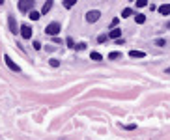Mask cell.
I'll return each instance as SVG.
<instances>
[{
  "label": "cell",
  "mask_w": 170,
  "mask_h": 140,
  "mask_svg": "<svg viewBox=\"0 0 170 140\" xmlns=\"http://www.w3.org/2000/svg\"><path fill=\"white\" fill-rule=\"evenodd\" d=\"M34 8V0H19V9L21 11H30Z\"/></svg>",
  "instance_id": "6da1fadb"
},
{
  "label": "cell",
  "mask_w": 170,
  "mask_h": 140,
  "mask_svg": "<svg viewBox=\"0 0 170 140\" xmlns=\"http://www.w3.org/2000/svg\"><path fill=\"white\" fill-rule=\"evenodd\" d=\"M45 32H47L49 36H56V34L60 32V24H58V23H51V24H47Z\"/></svg>",
  "instance_id": "7a4b0ae2"
},
{
  "label": "cell",
  "mask_w": 170,
  "mask_h": 140,
  "mask_svg": "<svg viewBox=\"0 0 170 140\" xmlns=\"http://www.w3.org/2000/svg\"><path fill=\"white\" fill-rule=\"evenodd\" d=\"M99 17H101V13L97 11V9H92V11L86 13V21H88V23H95Z\"/></svg>",
  "instance_id": "3957f363"
},
{
  "label": "cell",
  "mask_w": 170,
  "mask_h": 140,
  "mask_svg": "<svg viewBox=\"0 0 170 140\" xmlns=\"http://www.w3.org/2000/svg\"><path fill=\"white\" fill-rule=\"evenodd\" d=\"M4 62H6V64H8V67H9V69H11V71H15V73H19V71H21V67H19V66H17V64H15V62H13V60H11V58H9V56H8V54H6V56H4Z\"/></svg>",
  "instance_id": "277c9868"
},
{
  "label": "cell",
  "mask_w": 170,
  "mask_h": 140,
  "mask_svg": "<svg viewBox=\"0 0 170 140\" xmlns=\"http://www.w3.org/2000/svg\"><path fill=\"white\" fill-rule=\"evenodd\" d=\"M21 36L24 39H30L32 37V28H30L28 24H23V26H21Z\"/></svg>",
  "instance_id": "5b68a950"
},
{
  "label": "cell",
  "mask_w": 170,
  "mask_h": 140,
  "mask_svg": "<svg viewBox=\"0 0 170 140\" xmlns=\"http://www.w3.org/2000/svg\"><path fill=\"white\" fill-rule=\"evenodd\" d=\"M8 24H9V30H11L13 34L21 32V30H17V23H15V17H13V15H9V17H8Z\"/></svg>",
  "instance_id": "8992f818"
},
{
  "label": "cell",
  "mask_w": 170,
  "mask_h": 140,
  "mask_svg": "<svg viewBox=\"0 0 170 140\" xmlns=\"http://www.w3.org/2000/svg\"><path fill=\"white\" fill-rule=\"evenodd\" d=\"M120 36H122V30L120 28H112L110 32H109V37H112V39H120Z\"/></svg>",
  "instance_id": "52a82bcc"
},
{
  "label": "cell",
  "mask_w": 170,
  "mask_h": 140,
  "mask_svg": "<svg viewBox=\"0 0 170 140\" xmlns=\"http://www.w3.org/2000/svg\"><path fill=\"white\" fill-rule=\"evenodd\" d=\"M159 13L161 15H170V4H163V6L159 8Z\"/></svg>",
  "instance_id": "ba28073f"
},
{
  "label": "cell",
  "mask_w": 170,
  "mask_h": 140,
  "mask_svg": "<svg viewBox=\"0 0 170 140\" xmlns=\"http://www.w3.org/2000/svg\"><path fill=\"white\" fill-rule=\"evenodd\" d=\"M51 8H53V0H47V2L43 4V9H41V13H49Z\"/></svg>",
  "instance_id": "9c48e42d"
},
{
  "label": "cell",
  "mask_w": 170,
  "mask_h": 140,
  "mask_svg": "<svg viewBox=\"0 0 170 140\" xmlns=\"http://www.w3.org/2000/svg\"><path fill=\"white\" fill-rule=\"evenodd\" d=\"M129 56L131 58H144V56H146V52H142V51H131Z\"/></svg>",
  "instance_id": "30bf717a"
},
{
  "label": "cell",
  "mask_w": 170,
  "mask_h": 140,
  "mask_svg": "<svg viewBox=\"0 0 170 140\" xmlns=\"http://www.w3.org/2000/svg\"><path fill=\"white\" fill-rule=\"evenodd\" d=\"M131 15H133V9H131V8H125V9H123V11H122V17H123V19L131 17Z\"/></svg>",
  "instance_id": "8fae6325"
},
{
  "label": "cell",
  "mask_w": 170,
  "mask_h": 140,
  "mask_svg": "<svg viewBox=\"0 0 170 140\" xmlns=\"http://www.w3.org/2000/svg\"><path fill=\"white\" fill-rule=\"evenodd\" d=\"M28 17L32 19V21H38V19L41 17V13H39V11H34V9H32V11H30V15H28Z\"/></svg>",
  "instance_id": "7c38bea8"
},
{
  "label": "cell",
  "mask_w": 170,
  "mask_h": 140,
  "mask_svg": "<svg viewBox=\"0 0 170 140\" xmlns=\"http://www.w3.org/2000/svg\"><path fill=\"white\" fill-rule=\"evenodd\" d=\"M92 60H95V62H101V60H103V56H101V54L99 52H92V56H90Z\"/></svg>",
  "instance_id": "4fadbf2b"
},
{
  "label": "cell",
  "mask_w": 170,
  "mask_h": 140,
  "mask_svg": "<svg viewBox=\"0 0 170 140\" xmlns=\"http://www.w3.org/2000/svg\"><path fill=\"white\" fill-rule=\"evenodd\" d=\"M75 4H77V0H64V6L65 8H73Z\"/></svg>",
  "instance_id": "5bb4252c"
},
{
  "label": "cell",
  "mask_w": 170,
  "mask_h": 140,
  "mask_svg": "<svg viewBox=\"0 0 170 140\" xmlns=\"http://www.w3.org/2000/svg\"><path fill=\"white\" fill-rule=\"evenodd\" d=\"M137 23H138V24H144V23H146V17L140 15V13H137Z\"/></svg>",
  "instance_id": "9a60e30c"
},
{
  "label": "cell",
  "mask_w": 170,
  "mask_h": 140,
  "mask_svg": "<svg viewBox=\"0 0 170 140\" xmlns=\"http://www.w3.org/2000/svg\"><path fill=\"white\" fill-rule=\"evenodd\" d=\"M109 58H110V60H116V58H122V52H110V54H109Z\"/></svg>",
  "instance_id": "2e32d148"
},
{
  "label": "cell",
  "mask_w": 170,
  "mask_h": 140,
  "mask_svg": "<svg viewBox=\"0 0 170 140\" xmlns=\"http://www.w3.org/2000/svg\"><path fill=\"white\" fill-rule=\"evenodd\" d=\"M137 6H138V8H144V6H148V0H137Z\"/></svg>",
  "instance_id": "e0dca14e"
},
{
  "label": "cell",
  "mask_w": 170,
  "mask_h": 140,
  "mask_svg": "<svg viewBox=\"0 0 170 140\" xmlns=\"http://www.w3.org/2000/svg\"><path fill=\"white\" fill-rule=\"evenodd\" d=\"M49 64H51V66H53V67H58V66H60V62H58V60H56V58L49 60Z\"/></svg>",
  "instance_id": "ac0fdd59"
},
{
  "label": "cell",
  "mask_w": 170,
  "mask_h": 140,
  "mask_svg": "<svg viewBox=\"0 0 170 140\" xmlns=\"http://www.w3.org/2000/svg\"><path fill=\"white\" fill-rule=\"evenodd\" d=\"M107 37H109V36H105V34H101V36L97 37V41H99V43H105V41H107Z\"/></svg>",
  "instance_id": "d6986e66"
},
{
  "label": "cell",
  "mask_w": 170,
  "mask_h": 140,
  "mask_svg": "<svg viewBox=\"0 0 170 140\" xmlns=\"http://www.w3.org/2000/svg\"><path fill=\"white\" fill-rule=\"evenodd\" d=\"M118 23H120V19H118V17H116V19H112L110 26H112V28H116V26H118Z\"/></svg>",
  "instance_id": "ffe728a7"
},
{
  "label": "cell",
  "mask_w": 170,
  "mask_h": 140,
  "mask_svg": "<svg viewBox=\"0 0 170 140\" xmlns=\"http://www.w3.org/2000/svg\"><path fill=\"white\" fill-rule=\"evenodd\" d=\"M155 45L157 47H164V39H155Z\"/></svg>",
  "instance_id": "44dd1931"
},
{
  "label": "cell",
  "mask_w": 170,
  "mask_h": 140,
  "mask_svg": "<svg viewBox=\"0 0 170 140\" xmlns=\"http://www.w3.org/2000/svg\"><path fill=\"white\" fill-rule=\"evenodd\" d=\"M65 41H68V45H69V47H77V45H75V41H73V39H71V37H68V39H65Z\"/></svg>",
  "instance_id": "7402d4cb"
},
{
  "label": "cell",
  "mask_w": 170,
  "mask_h": 140,
  "mask_svg": "<svg viewBox=\"0 0 170 140\" xmlns=\"http://www.w3.org/2000/svg\"><path fill=\"white\" fill-rule=\"evenodd\" d=\"M77 49H79V51H84V49H86V43H79V45H77Z\"/></svg>",
  "instance_id": "603a6c76"
},
{
  "label": "cell",
  "mask_w": 170,
  "mask_h": 140,
  "mask_svg": "<svg viewBox=\"0 0 170 140\" xmlns=\"http://www.w3.org/2000/svg\"><path fill=\"white\" fill-rule=\"evenodd\" d=\"M34 49H36V51H39V49H41V43H39V41H34Z\"/></svg>",
  "instance_id": "cb8c5ba5"
},
{
  "label": "cell",
  "mask_w": 170,
  "mask_h": 140,
  "mask_svg": "<svg viewBox=\"0 0 170 140\" xmlns=\"http://www.w3.org/2000/svg\"><path fill=\"white\" fill-rule=\"evenodd\" d=\"M122 127H123V129H135L137 125H135V123H131V125H122Z\"/></svg>",
  "instance_id": "d4e9b609"
},
{
  "label": "cell",
  "mask_w": 170,
  "mask_h": 140,
  "mask_svg": "<svg viewBox=\"0 0 170 140\" xmlns=\"http://www.w3.org/2000/svg\"><path fill=\"white\" fill-rule=\"evenodd\" d=\"M166 30H170V23H166Z\"/></svg>",
  "instance_id": "484cf974"
},
{
  "label": "cell",
  "mask_w": 170,
  "mask_h": 140,
  "mask_svg": "<svg viewBox=\"0 0 170 140\" xmlns=\"http://www.w3.org/2000/svg\"><path fill=\"white\" fill-rule=\"evenodd\" d=\"M0 4H4V0H0Z\"/></svg>",
  "instance_id": "4316f807"
}]
</instances>
